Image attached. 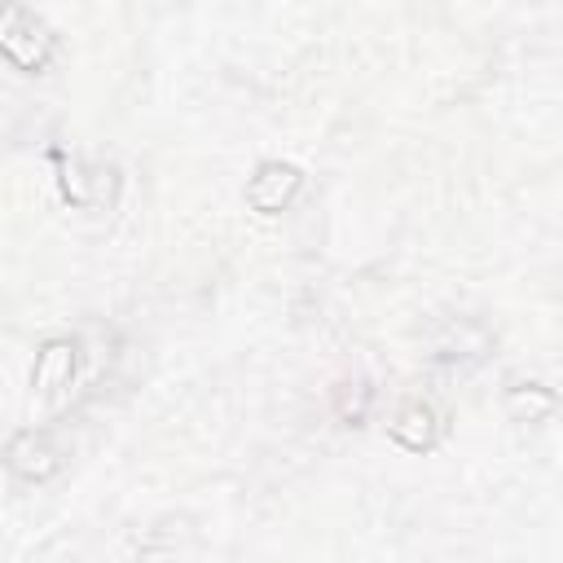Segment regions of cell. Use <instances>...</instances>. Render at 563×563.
Returning <instances> with one entry per match:
<instances>
[{
  "mask_svg": "<svg viewBox=\"0 0 563 563\" xmlns=\"http://www.w3.org/2000/svg\"><path fill=\"white\" fill-rule=\"evenodd\" d=\"M0 48H4V57H9L13 66L40 70V66H48V57H53V35H48V26L35 22L31 13L9 9V13H4V26H0Z\"/></svg>",
  "mask_w": 563,
  "mask_h": 563,
  "instance_id": "6da1fadb",
  "label": "cell"
},
{
  "mask_svg": "<svg viewBox=\"0 0 563 563\" xmlns=\"http://www.w3.org/2000/svg\"><path fill=\"white\" fill-rule=\"evenodd\" d=\"M299 172L290 163H264L251 180H246V202L260 211V216H273L282 207H290V198L299 194Z\"/></svg>",
  "mask_w": 563,
  "mask_h": 563,
  "instance_id": "7a4b0ae2",
  "label": "cell"
},
{
  "mask_svg": "<svg viewBox=\"0 0 563 563\" xmlns=\"http://www.w3.org/2000/svg\"><path fill=\"white\" fill-rule=\"evenodd\" d=\"M9 471L22 475V479H48L57 471V449L44 431H18L9 440Z\"/></svg>",
  "mask_w": 563,
  "mask_h": 563,
  "instance_id": "3957f363",
  "label": "cell"
},
{
  "mask_svg": "<svg viewBox=\"0 0 563 563\" xmlns=\"http://www.w3.org/2000/svg\"><path fill=\"white\" fill-rule=\"evenodd\" d=\"M70 369H75V343L53 339V343H44V352L35 356L31 387H35V391H57V387L70 383Z\"/></svg>",
  "mask_w": 563,
  "mask_h": 563,
  "instance_id": "277c9868",
  "label": "cell"
},
{
  "mask_svg": "<svg viewBox=\"0 0 563 563\" xmlns=\"http://www.w3.org/2000/svg\"><path fill=\"white\" fill-rule=\"evenodd\" d=\"M435 435H440V422H435V413L427 405H405L396 413V422H391V440L405 444V449H413V453L431 449Z\"/></svg>",
  "mask_w": 563,
  "mask_h": 563,
  "instance_id": "5b68a950",
  "label": "cell"
},
{
  "mask_svg": "<svg viewBox=\"0 0 563 563\" xmlns=\"http://www.w3.org/2000/svg\"><path fill=\"white\" fill-rule=\"evenodd\" d=\"M506 409H510L519 422H537V418H545V413L554 409V396H550L541 383H519V387L506 391Z\"/></svg>",
  "mask_w": 563,
  "mask_h": 563,
  "instance_id": "8992f818",
  "label": "cell"
}]
</instances>
